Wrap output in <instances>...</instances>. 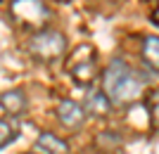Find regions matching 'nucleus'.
<instances>
[{
  "label": "nucleus",
  "mask_w": 159,
  "mask_h": 154,
  "mask_svg": "<svg viewBox=\"0 0 159 154\" xmlns=\"http://www.w3.org/2000/svg\"><path fill=\"white\" fill-rule=\"evenodd\" d=\"M152 21H154V24L159 26V5L154 7V12H152Z\"/></svg>",
  "instance_id": "f8f14e48"
},
{
  "label": "nucleus",
  "mask_w": 159,
  "mask_h": 154,
  "mask_svg": "<svg viewBox=\"0 0 159 154\" xmlns=\"http://www.w3.org/2000/svg\"><path fill=\"white\" fill-rule=\"evenodd\" d=\"M0 107L12 116L24 114V109H26V95H24V90L21 88H10L5 93H0Z\"/></svg>",
  "instance_id": "423d86ee"
},
{
  "label": "nucleus",
  "mask_w": 159,
  "mask_h": 154,
  "mask_svg": "<svg viewBox=\"0 0 159 154\" xmlns=\"http://www.w3.org/2000/svg\"><path fill=\"white\" fill-rule=\"evenodd\" d=\"M145 81L124 59H112L102 71V93L112 104H133L143 97Z\"/></svg>",
  "instance_id": "f257e3e1"
},
{
  "label": "nucleus",
  "mask_w": 159,
  "mask_h": 154,
  "mask_svg": "<svg viewBox=\"0 0 159 154\" xmlns=\"http://www.w3.org/2000/svg\"><path fill=\"white\" fill-rule=\"evenodd\" d=\"M66 74L79 86H90L98 78V50L88 43L74 47V52L66 57Z\"/></svg>",
  "instance_id": "f03ea898"
},
{
  "label": "nucleus",
  "mask_w": 159,
  "mask_h": 154,
  "mask_svg": "<svg viewBox=\"0 0 159 154\" xmlns=\"http://www.w3.org/2000/svg\"><path fill=\"white\" fill-rule=\"evenodd\" d=\"M145 104H147V114H150L152 126L159 130V88H152L145 95Z\"/></svg>",
  "instance_id": "9d476101"
},
{
  "label": "nucleus",
  "mask_w": 159,
  "mask_h": 154,
  "mask_svg": "<svg viewBox=\"0 0 159 154\" xmlns=\"http://www.w3.org/2000/svg\"><path fill=\"white\" fill-rule=\"evenodd\" d=\"M14 138H17V128H14L10 121L0 119V149L7 147V145L14 140Z\"/></svg>",
  "instance_id": "9b49d317"
},
{
  "label": "nucleus",
  "mask_w": 159,
  "mask_h": 154,
  "mask_svg": "<svg viewBox=\"0 0 159 154\" xmlns=\"http://www.w3.org/2000/svg\"><path fill=\"white\" fill-rule=\"evenodd\" d=\"M29 52L38 62H52L60 59L66 52V36L55 29H40L29 40Z\"/></svg>",
  "instance_id": "7ed1b4c3"
},
{
  "label": "nucleus",
  "mask_w": 159,
  "mask_h": 154,
  "mask_svg": "<svg viewBox=\"0 0 159 154\" xmlns=\"http://www.w3.org/2000/svg\"><path fill=\"white\" fill-rule=\"evenodd\" d=\"M83 107V112H86V116H98V119H105L107 114H109V109H112V102L105 97V93L102 90H93V93L86 95V102L81 104Z\"/></svg>",
  "instance_id": "0eeeda50"
},
{
  "label": "nucleus",
  "mask_w": 159,
  "mask_h": 154,
  "mask_svg": "<svg viewBox=\"0 0 159 154\" xmlns=\"http://www.w3.org/2000/svg\"><path fill=\"white\" fill-rule=\"evenodd\" d=\"M143 62L147 67L159 74V36H147L143 40Z\"/></svg>",
  "instance_id": "1a4fd4ad"
},
{
  "label": "nucleus",
  "mask_w": 159,
  "mask_h": 154,
  "mask_svg": "<svg viewBox=\"0 0 159 154\" xmlns=\"http://www.w3.org/2000/svg\"><path fill=\"white\" fill-rule=\"evenodd\" d=\"M14 19L21 26H43L48 19V5L43 0H12L10 2Z\"/></svg>",
  "instance_id": "20e7f679"
},
{
  "label": "nucleus",
  "mask_w": 159,
  "mask_h": 154,
  "mask_svg": "<svg viewBox=\"0 0 159 154\" xmlns=\"http://www.w3.org/2000/svg\"><path fill=\"white\" fill-rule=\"evenodd\" d=\"M57 121H60L64 128L69 130H79L83 123H86V112L79 102L74 100H62L57 104Z\"/></svg>",
  "instance_id": "39448f33"
},
{
  "label": "nucleus",
  "mask_w": 159,
  "mask_h": 154,
  "mask_svg": "<svg viewBox=\"0 0 159 154\" xmlns=\"http://www.w3.org/2000/svg\"><path fill=\"white\" fill-rule=\"evenodd\" d=\"M24 154H36V152H24Z\"/></svg>",
  "instance_id": "ddd939ff"
},
{
  "label": "nucleus",
  "mask_w": 159,
  "mask_h": 154,
  "mask_svg": "<svg viewBox=\"0 0 159 154\" xmlns=\"http://www.w3.org/2000/svg\"><path fill=\"white\" fill-rule=\"evenodd\" d=\"M36 147H38V152H43V154H69V145H66L62 138L48 133V130L38 135Z\"/></svg>",
  "instance_id": "6e6552de"
},
{
  "label": "nucleus",
  "mask_w": 159,
  "mask_h": 154,
  "mask_svg": "<svg viewBox=\"0 0 159 154\" xmlns=\"http://www.w3.org/2000/svg\"><path fill=\"white\" fill-rule=\"evenodd\" d=\"M62 2H69V0H62Z\"/></svg>",
  "instance_id": "4468645a"
}]
</instances>
